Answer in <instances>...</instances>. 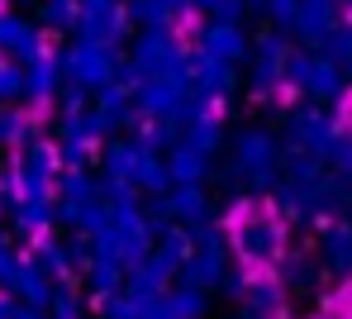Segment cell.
Segmentation results:
<instances>
[{"label": "cell", "instance_id": "10", "mask_svg": "<svg viewBox=\"0 0 352 319\" xmlns=\"http://www.w3.org/2000/svg\"><path fill=\"white\" fill-rule=\"evenodd\" d=\"M248 5H252V10H262V14H267V0H248Z\"/></svg>", "mask_w": 352, "mask_h": 319}, {"label": "cell", "instance_id": "2", "mask_svg": "<svg viewBox=\"0 0 352 319\" xmlns=\"http://www.w3.org/2000/svg\"><path fill=\"white\" fill-rule=\"evenodd\" d=\"M291 38L281 29H267L252 38V58H248V76H252V91H276L286 81V63H291Z\"/></svg>", "mask_w": 352, "mask_h": 319}, {"label": "cell", "instance_id": "1", "mask_svg": "<svg viewBox=\"0 0 352 319\" xmlns=\"http://www.w3.org/2000/svg\"><path fill=\"white\" fill-rule=\"evenodd\" d=\"M286 81L309 100V105H333L348 96V72L333 67L324 53H309V48H295L291 63H286Z\"/></svg>", "mask_w": 352, "mask_h": 319}, {"label": "cell", "instance_id": "3", "mask_svg": "<svg viewBox=\"0 0 352 319\" xmlns=\"http://www.w3.org/2000/svg\"><path fill=\"white\" fill-rule=\"evenodd\" d=\"M234 162H238V172H248L257 186H267L272 182V167H276V138L257 124L243 129L234 138Z\"/></svg>", "mask_w": 352, "mask_h": 319}, {"label": "cell", "instance_id": "6", "mask_svg": "<svg viewBox=\"0 0 352 319\" xmlns=\"http://www.w3.org/2000/svg\"><path fill=\"white\" fill-rule=\"evenodd\" d=\"M314 53H324L333 67H343V72L352 76V24H338V29H333V34H329Z\"/></svg>", "mask_w": 352, "mask_h": 319}, {"label": "cell", "instance_id": "8", "mask_svg": "<svg viewBox=\"0 0 352 319\" xmlns=\"http://www.w3.org/2000/svg\"><path fill=\"white\" fill-rule=\"evenodd\" d=\"M243 243H248L252 253H272V248H276V224H248V229H243Z\"/></svg>", "mask_w": 352, "mask_h": 319}, {"label": "cell", "instance_id": "9", "mask_svg": "<svg viewBox=\"0 0 352 319\" xmlns=\"http://www.w3.org/2000/svg\"><path fill=\"white\" fill-rule=\"evenodd\" d=\"M295 10H300V0H267V14H272L276 24H286V29L295 24Z\"/></svg>", "mask_w": 352, "mask_h": 319}, {"label": "cell", "instance_id": "5", "mask_svg": "<svg viewBox=\"0 0 352 319\" xmlns=\"http://www.w3.org/2000/svg\"><path fill=\"white\" fill-rule=\"evenodd\" d=\"M200 53L238 67L243 58H252V43H248V34H243L238 19H210V29H205V38H200Z\"/></svg>", "mask_w": 352, "mask_h": 319}, {"label": "cell", "instance_id": "4", "mask_svg": "<svg viewBox=\"0 0 352 319\" xmlns=\"http://www.w3.org/2000/svg\"><path fill=\"white\" fill-rule=\"evenodd\" d=\"M338 24H343V0H300L291 29H295V38H300V43L319 48Z\"/></svg>", "mask_w": 352, "mask_h": 319}, {"label": "cell", "instance_id": "7", "mask_svg": "<svg viewBox=\"0 0 352 319\" xmlns=\"http://www.w3.org/2000/svg\"><path fill=\"white\" fill-rule=\"evenodd\" d=\"M172 167H176V177H200V167H205V153L195 148V143H181L172 153Z\"/></svg>", "mask_w": 352, "mask_h": 319}]
</instances>
